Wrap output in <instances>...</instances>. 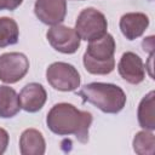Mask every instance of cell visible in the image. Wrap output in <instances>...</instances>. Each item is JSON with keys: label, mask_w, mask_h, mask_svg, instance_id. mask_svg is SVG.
<instances>
[{"label": "cell", "mask_w": 155, "mask_h": 155, "mask_svg": "<svg viewBox=\"0 0 155 155\" xmlns=\"http://www.w3.org/2000/svg\"><path fill=\"white\" fill-rule=\"evenodd\" d=\"M154 101L155 92L150 91L147 96H144L138 105V122L139 126L148 131L155 130V116H154Z\"/></svg>", "instance_id": "obj_14"}, {"label": "cell", "mask_w": 155, "mask_h": 155, "mask_svg": "<svg viewBox=\"0 0 155 155\" xmlns=\"http://www.w3.org/2000/svg\"><path fill=\"white\" fill-rule=\"evenodd\" d=\"M133 150L138 155H153L155 150V137L151 131L138 132L133 138Z\"/></svg>", "instance_id": "obj_16"}, {"label": "cell", "mask_w": 155, "mask_h": 155, "mask_svg": "<svg viewBox=\"0 0 155 155\" xmlns=\"http://www.w3.org/2000/svg\"><path fill=\"white\" fill-rule=\"evenodd\" d=\"M120 30L127 40H134L143 35L149 25V18L142 12H128L120 18Z\"/></svg>", "instance_id": "obj_11"}, {"label": "cell", "mask_w": 155, "mask_h": 155, "mask_svg": "<svg viewBox=\"0 0 155 155\" xmlns=\"http://www.w3.org/2000/svg\"><path fill=\"white\" fill-rule=\"evenodd\" d=\"M115 40L113 35L104 34L102 38L90 41L84 53L85 69L94 75H107L115 68Z\"/></svg>", "instance_id": "obj_3"}, {"label": "cell", "mask_w": 155, "mask_h": 155, "mask_svg": "<svg viewBox=\"0 0 155 155\" xmlns=\"http://www.w3.org/2000/svg\"><path fill=\"white\" fill-rule=\"evenodd\" d=\"M107 28L108 22L105 16L93 7H87L82 10L75 22V30L81 40L88 42L97 40L107 34Z\"/></svg>", "instance_id": "obj_4"}, {"label": "cell", "mask_w": 155, "mask_h": 155, "mask_svg": "<svg viewBox=\"0 0 155 155\" xmlns=\"http://www.w3.org/2000/svg\"><path fill=\"white\" fill-rule=\"evenodd\" d=\"M22 2H23V0H0V11H1V10L13 11V10H16Z\"/></svg>", "instance_id": "obj_17"}, {"label": "cell", "mask_w": 155, "mask_h": 155, "mask_svg": "<svg viewBox=\"0 0 155 155\" xmlns=\"http://www.w3.org/2000/svg\"><path fill=\"white\" fill-rule=\"evenodd\" d=\"M47 82L58 91H75L81 82L80 74L76 68L65 62H54L46 69Z\"/></svg>", "instance_id": "obj_5"}, {"label": "cell", "mask_w": 155, "mask_h": 155, "mask_svg": "<svg viewBox=\"0 0 155 155\" xmlns=\"http://www.w3.org/2000/svg\"><path fill=\"white\" fill-rule=\"evenodd\" d=\"M120 76L132 85L140 84L145 78V69L142 58L134 52H125L117 64Z\"/></svg>", "instance_id": "obj_9"}, {"label": "cell", "mask_w": 155, "mask_h": 155, "mask_svg": "<svg viewBox=\"0 0 155 155\" xmlns=\"http://www.w3.org/2000/svg\"><path fill=\"white\" fill-rule=\"evenodd\" d=\"M46 150V143L41 132L35 128H28L22 132L19 138V151L22 155H42Z\"/></svg>", "instance_id": "obj_12"}, {"label": "cell", "mask_w": 155, "mask_h": 155, "mask_svg": "<svg viewBox=\"0 0 155 155\" xmlns=\"http://www.w3.org/2000/svg\"><path fill=\"white\" fill-rule=\"evenodd\" d=\"M84 102H88L107 114L120 113L126 104L124 90L114 84L91 82L85 85L78 93Z\"/></svg>", "instance_id": "obj_2"}, {"label": "cell", "mask_w": 155, "mask_h": 155, "mask_svg": "<svg viewBox=\"0 0 155 155\" xmlns=\"http://www.w3.org/2000/svg\"><path fill=\"white\" fill-rule=\"evenodd\" d=\"M46 38L56 51L65 54L75 53L80 46L81 40L75 29L62 24L51 25L46 33Z\"/></svg>", "instance_id": "obj_7"}, {"label": "cell", "mask_w": 155, "mask_h": 155, "mask_svg": "<svg viewBox=\"0 0 155 155\" xmlns=\"http://www.w3.org/2000/svg\"><path fill=\"white\" fill-rule=\"evenodd\" d=\"M8 139L10 137H8L7 131L0 127V155L6 151L7 145H8Z\"/></svg>", "instance_id": "obj_18"}, {"label": "cell", "mask_w": 155, "mask_h": 155, "mask_svg": "<svg viewBox=\"0 0 155 155\" xmlns=\"http://www.w3.org/2000/svg\"><path fill=\"white\" fill-rule=\"evenodd\" d=\"M35 16L44 24L56 25L64 21L67 15L65 0H36L34 5Z\"/></svg>", "instance_id": "obj_8"}, {"label": "cell", "mask_w": 155, "mask_h": 155, "mask_svg": "<svg viewBox=\"0 0 155 155\" xmlns=\"http://www.w3.org/2000/svg\"><path fill=\"white\" fill-rule=\"evenodd\" d=\"M19 38L18 24L10 17H0V48L15 45Z\"/></svg>", "instance_id": "obj_15"}, {"label": "cell", "mask_w": 155, "mask_h": 155, "mask_svg": "<svg viewBox=\"0 0 155 155\" xmlns=\"http://www.w3.org/2000/svg\"><path fill=\"white\" fill-rule=\"evenodd\" d=\"M21 109L18 94L10 86H0V117H13Z\"/></svg>", "instance_id": "obj_13"}, {"label": "cell", "mask_w": 155, "mask_h": 155, "mask_svg": "<svg viewBox=\"0 0 155 155\" xmlns=\"http://www.w3.org/2000/svg\"><path fill=\"white\" fill-rule=\"evenodd\" d=\"M21 108L28 113H36L39 111L47 99L46 90L42 85L38 82L27 84L18 94Z\"/></svg>", "instance_id": "obj_10"}, {"label": "cell", "mask_w": 155, "mask_h": 155, "mask_svg": "<svg viewBox=\"0 0 155 155\" xmlns=\"http://www.w3.org/2000/svg\"><path fill=\"white\" fill-rule=\"evenodd\" d=\"M29 70V61L21 52H7L0 56V80L15 84L22 80Z\"/></svg>", "instance_id": "obj_6"}, {"label": "cell", "mask_w": 155, "mask_h": 155, "mask_svg": "<svg viewBox=\"0 0 155 155\" xmlns=\"http://www.w3.org/2000/svg\"><path fill=\"white\" fill-rule=\"evenodd\" d=\"M91 124V113L79 110L69 103L54 104L46 116V125L51 132L58 136H75V138L84 144L88 142Z\"/></svg>", "instance_id": "obj_1"}]
</instances>
